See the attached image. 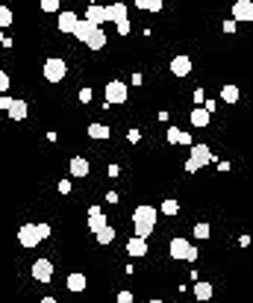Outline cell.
Returning a JSON list of instances; mask_svg holds the SVG:
<instances>
[{
    "mask_svg": "<svg viewBox=\"0 0 253 303\" xmlns=\"http://www.w3.org/2000/svg\"><path fill=\"white\" fill-rule=\"evenodd\" d=\"M132 227H135V236L138 238H147L153 233V227H156V209L153 206H135V212H132Z\"/></svg>",
    "mask_w": 253,
    "mask_h": 303,
    "instance_id": "obj_1",
    "label": "cell"
},
{
    "mask_svg": "<svg viewBox=\"0 0 253 303\" xmlns=\"http://www.w3.org/2000/svg\"><path fill=\"white\" fill-rule=\"evenodd\" d=\"M206 162H212V150L206 147V144H191V156L186 159V171L194 174V171H200Z\"/></svg>",
    "mask_w": 253,
    "mask_h": 303,
    "instance_id": "obj_2",
    "label": "cell"
},
{
    "mask_svg": "<svg viewBox=\"0 0 253 303\" xmlns=\"http://www.w3.org/2000/svg\"><path fill=\"white\" fill-rule=\"evenodd\" d=\"M41 74H44V80L47 83H62L65 74H68V65H65V59H47L44 62V68H41Z\"/></svg>",
    "mask_w": 253,
    "mask_h": 303,
    "instance_id": "obj_3",
    "label": "cell"
},
{
    "mask_svg": "<svg viewBox=\"0 0 253 303\" xmlns=\"http://www.w3.org/2000/svg\"><path fill=\"white\" fill-rule=\"evenodd\" d=\"M126 101V86L124 83H118V80H112V83H106V103L109 106H118V103Z\"/></svg>",
    "mask_w": 253,
    "mask_h": 303,
    "instance_id": "obj_4",
    "label": "cell"
},
{
    "mask_svg": "<svg viewBox=\"0 0 253 303\" xmlns=\"http://www.w3.org/2000/svg\"><path fill=\"white\" fill-rule=\"evenodd\" d=\"M32 277H35L38 283H50V280H53V262H50V259H35V262H32Z\"/></svg>",
    "mask_w": 253,
    "mask_h": 303,
    "instance_id": "obj_5",
    "label": "cell"
},
{
    "mask_svg": "<svg viewBox=\"0 0 253 303\" xmlns=\"http://www.w3.org/2000/svg\"><path fill=\"white\" fill-rule=\"evenodd\" d=\"M18 241H21V247H35L41 238H38V230H35V224H21V230H18Z\"/></svg>",
    "mask_w": 253,
    "mask_h": 303,
    "instance_id": "obj_6",
    "label": "cell"
},
{
    "mask_svg": "<svg viewBox=\"0 0 253 303\" xmlns=\"http://www.w3.org/2000/svg\"><path fill=\"white\" fill-rule=\"evenodd\" d=\"M233 21H253V0H236L233 3Z\"/></svg>",
    "mask_w": 253,
    "mask_h": 303,
    "instance_id": "obj_7",
    "label": "cell"
},
{
    "mask_svg": "<svg viewBox=\"0 0 253 303\" xmlns=\"http://www.w3.org/2000/svg\"><path fill=\"white\" fill-rule=\"evenodd\" d=\"M189 250H191V241H186V238H171V244H168L171 259H189Z\"/></svg>",
    "mask_w": 253,
    "mask_h": 303,
    "instance_id": "obj_8",
    "label": "cell"
},
{
    "mask_svg": "<svg viewBox=\"0 0 253 303\" xmlns=\"http://www.w3.org/2000/svg\"><path fill=\"white\" fill-rule=\"evenodd\" d=\"M171 74H174V77H189L191 74V59L189 56H174V59H171Z\"/></svg>",
    "mask_w": 253,
    "mask_h": 303,
    "instance_id": "obj_9",
    "label": "cell"
},
{
    "mask_svg": "<svg viewBox=\"0 0 253 303\" xmlns=\"http://www.w3.org/2000/svg\"><path fill=\"white\" fill-rule=\"evenodd\" d=\"M86 21H89V24H95V27H100V24L106 21V6H100V3H89Z\"/></svg>",
    "mask_w": 253,
    "mask_h": 303,
    "instance_id": "obj_10",
    "label": "cell"
},
{
    "mask_svg": "<svg viewBox=\"0 0 253 303\" xmlns=\"http://www.w3.org/2000/svg\"><path fill=\"white\" fill-rule=\"evenodd\" d=\"M77 21H80V18H77V12H59L56 27H59L65 35H71V33H74V27H77Z\"/></svg>",
    "mask_w": 253,
    "mask_h": 303,
    "instance_id": "obj_11",
    "label": "cell"
},
{
    "mask_svg": "<svg viewBox=\"0 0 253 303\" xmlns=\"http://www.w3.org/2000/svg\"><path fill=\"white\" fill-rule=\"evenodd\" d=\"M65 286H68V292H74V295H80V292H83V289H86L89 283H86V274H80V271H74V274H68V283H65Z\"/></svg>",
    "mask_w": 253,
    "mask_h": 303,
    "instance_id": "obj_12",
    "label": "cell"
},
{
    "mask_svg": "<svg viewBox=\"0 0 253 303\" xmlns=\"http://www.w3.org/2000/svg\"><path fill=\"white\" fill-rule=\"evenodd\" d=\"M189 121H191V127H206V124L212 121V115H209L203 106H194V109H191V115H189Z\"/></svg>",
    "mask_w": 253,
    "mask_h": 303,
    "instance_id": "obj_13",
    "label": "cell"
},
{
    "mask_svg": "<svg viewBox=\"0 0 253 303\" xmlns=\"http://www.w3.org/2000/svg\"><path fill=\"white\" fill-rule=\"evenodd\" d=\"M126 250H129V256H147V238L132 236L126 241Z\"/></svg>",
    "mask_w": 253,
    "mask_h": 303,
    "instance_id": "obj_14",
    "label": "cell"
},
{
    "mask_svg": "<svg viewBox=\"0 0 253 303\" xmlns=\"http://www.w3.org/2000/svg\"><path fill=\"white\" fill-rule=\"evenodd\" d=\"M106 21H126V3H112L106 6Z\"/></svg>",
    "mask_w": 253,
    "mask_h": 303,
    "instance_id": "obj_15",
    "label": "cell"
},
{
    "mask_svg": "<svg viewBox=\"0 0 253 303\" xmlns=\"http://www.w3.org/2000/svg\"><path fill=\"white\" fill-rule=\"evenodd\" d=\"M89 159L86 156H74L71 159V177H89Z\"/></svg>",
    "mask_w": 253,
    "mask_h": 303,
    "instance_id": "obj_16",
    "label": "cell"
},
{
    "mask_svg": "<svg viewBox=\"0 0 253 303\" xmlns=\"http://www.w3.org/2000/svg\"><path fill=\"white\" fill-rule=\"evenodd\" d=\"M6 112H9V118H12V121H24L30 109H27V103H24V101H12V106H9Z\"/></svg>",
    "mask_w": 253,
    "mask_h": 303,
    "instance_id": "obj_17",
    "label": "cell"
},
{
    "mask_svg": "<svg viewBox=\"0 0 253 303\" xmlns=\"http://www.w3.org/2000/svg\"><path fill=\"white\" fill-rule=\"evenodd\" d=\"M86 44H89L92 50H103V47H106V33H103L100 27H95V33L86 38Z\"/></svg>",
    "mask_w": 253,
    "mask_h": 303,
    "instance_id": "obj_18",
    "label": "cell"
},
{
    "mask_svg": "<svg viewBox=\"0 0 253 303\" xmlns=\"http://www.w3.org/2000/svg\"><path fill=\"white\" fill-rule=\"evenodd\" d=\"M92 33H95V24H89L86 18H80V21H77V27H74V33H71V35H77L80 41H86V38H89Z\"/></svg>",
    "mask_w": 253,
    "mask_h": 303,
    "instance_id": "obj_19",
    "label": "cell"
},
{
    "mask_svg": "<svg viewBox=\"0 0 253 303\" xmlns=\"http://www.w3.org/2000/svg\"><path fill=\"white\" fill-rule=\"evenodd\" d=\"M100 227H106V218L100 215V209H97V206H92V209H89V230L97 233Z\"/></svg>",
    "mask_w": 253,
    "mask_h": 303,
    "instance_id": "obj_20",
    "label": "cell"
},
{
    "mask_svg": "<svg viewBox=\"0 0 253 303\" xmlns=\"http://www.w3.org/2000/svg\"><path fill=\"white\" fill-rule=\"evenodd\" d=\"M194 298H197V301H212V283L197 280V283H194Z\"/></svg>",
    "mask_w": 253,
    "mask_h": 303,
    "instance_id": "obj_21",
    "label": "cell"
},
{
    "mask_svg": "<svg viewBox=\"0 0 253 303\" xmlns=\"http://www.w3.org/2000/svg\"><path fill=\"white\" fill-rule=\"evenodd\" d=\"M95 238H97V244H112V241H115V227H109V224L100 227L95 233Z\"/></svg>",
    "mask_w": 253,
    "mask_h": 303,
    "instance_id": "obj_22",
    "label": "cell"
},
{
    "mask_svg": "<svg viewBox=\"0 0 253 303\" xmlns=\"http://www.w3.org/2000/svg\"><path fill=\"white\" fill-rule=\"evenodd\" d=\"M221 101H224V103H230V106H233V103H239V86L227 83V86L221 89Z\"/></svg>",
    "mask_w": 253,
    "mask_h": 303,
    "instance_id": "obj_23",
    "label": "cell"
},
{
    "mask_svg": "<svg viewBox=\"0 0 253 303\" xmlns=\"http://www.w3.org/2000/svg\"><path fill=\"white\" fill-rule=\"evenodd\" d=\"M89 135H92V138H109L112 130H109L106 124H89Z\"/></svg>",
    "mask_w": 253,
    "mask_h": 303,
    "instance_id": "obj_24",
    "label": "cell"
},
{
    "mask_svg": "<svg viewBox=\"0 0 253 303\" xmlns=\"http://www.w3.org/2000/svg\"><path fill=\"white\" fill-rule=\"evenodd\" d=\"M141 12H162V0H135Z\"/></svg>",
    "mask_w": 253,
    "mask_h": 303,
    "instance_id": "obj_25",
    "label": "cell"
},
{
    "mask_svg": "<svg viewBox=\"0 0 253 303\" xmlns=\"http://www.w3.org/2000/svg\"><path fill=\"white\" fill-rule=\"evenodd\" d=\"M177 212H180V203L177 201H162V215L171 218V215H177Z\"/></svg>",
    "mask_w": 253,
    "mask_h": 303,
    "instance_id": "obj_26",
    "label": "cell"
},
{
    "mask_svg": "<svg viewBox=\"0 0 253 303\" xmlns=\"http://www.w3.org/2000/svg\"><path fill=\"white\" fill-rule=\"evenodd\" d=\"M212 227L209 224H194V238H209Z\"/></svg>",
    "mask_w": 253,
    "mask_h": 303,
    "instance_id": "obj_27",
    "label": "cell"
},
{
    "mask_svg": "<svg viewBox=\"0 0 253 303\" xmlns=\"http://www.w3.org/2000/svg\"><path fill=\"white\" fill-rule=\"evenodd\" d=\"M9 24H12V12H9V6L0 3V27H9Z\"/></svg>",
    "mask_w": 253,
    "mask_h": 303,
    "instance_id": "obj_28",
    "label": "cell"
},
{
    "mask_svg": "<svg viewBox=\"0 0 253 303\" xmlns=\"http://www.w3.org/2000/svg\"><path fill=\"white\" fill-rule=\"evenodd\" d=\"M41 12H59V0H41Z\"/></svg>",
    "mask_w": 253,
    "mask_h": 303,
    "instance_id": "obj_29",
    "label": "cell"
},
{
    "mask_svg": "<svg viewBox=\"0 0 253 303\" xmlns=\"http://www.w3.org/2000/svg\"><path fill=\"white\" fill-rule=\"evenodd\" d=\"M180 133H183V130H177V127H168V144H180Z\"/></svg>",
    "mask_w": 253,
    "mask_h": 303,
    "instance_id": "obj_30",
    "label": "cell"
},
{
    "mask_svg": "<svg viewBox=\"0 0 253 303\" xmlns=\"http://www.w3.org/2000/svg\"><path fill=\"white\" fill-rule=\"evenodd\" d=\"M35 230H38V238H41V241H44V238H50V233H53V230H50V224H35Z\"/></svg>",
    "mask_w": 253,
    "mask_h": 303,
    "instance_id": "obj_31",
    "label": "cell"
},
{
    "mask_svg": "<svg viewBox=\"0 0 253 303\" xmlns=\"http://www.w3.org/2000/svg\"><path fill=\"white\" fill-rule=\"evenodd\" d=\"M6 89H9V74L0 71V95H6Z\"/></svg>",
    "mask_w": 253,
    "mask_h": 303,
    "instance_id": "obj_32",
    "label": "cell"
},
{
    "mask_svg": "<svg viewBox=\"0 0 253 303\" xmlns=\"http://www.w3.org/2000/svg\"><path fill=\"white\" fill-rule=\"evenodd\" d=\"M118 303H132V292H118Z\"/></svg>",
    "mask_w": 253,
    "mask_h": 303,
    "instance_id": "obj_33",
    "label": "cell"
},
{
    "mask_svg": "<svg viewBox=\"0 0 253 303\" xmlns=\"http://www.w3.org/2000/svg\"><path fill=\"white\" fill-rule=\"evenodd\" d=\"M115 27H118V35H126V33H129V21H118Z\"/></svg>",
    "mask_w": 253,
    "mask_h": 303,
    "instance_id": "obj_34",
    "label": "cell"
},
{
    "mask_svg": "<svg viewBox=\"0 0 253 303\" xmlns=\"http://www.w3.org/2000/svg\"><path fill=\"white\" fill-rule=\"evenodd\" d=\"M224 33H236V21H233V18H230V21H224Z\"/></svg>",
    "mask_w": 253,
    "mask_h": 303,
    "instance_id": "obj_35",
    "label": "cell"
},
{
    "mask_svg": "<svg viewBox=\"0 0 253 303\" xmlns=\"http://www.w3.org/2000/svg\"><path fill=\"white\" fill-rule=\"evenodd\" d=\"M59 192H62V195H71V180H62V183H59Z\"/></svg>",
    "mask_w": 253,
    "mask_h": 303,
    "instance_id": "obj_36",
    "label": "cell"
},
{
    "mask_svg": "<svg viewBox=\"0 0 253 303\" xmlns=\"http://www.w3.org/2000/svg\"><path fill=\"white\" fill-rule=\"evenodd\" d=\"M80 101H83V103L92 101V89H83V92H80Z\"/></svg>",
    "mask_w": 253,
    "mask_h": 303,
    "instance_id": "obj_37",
    "label": "cell"
},
{
    "mask_svg": "<svg viewBox=\"0 0 253 303\" xmlns=\"http://www.w3.org/2000/svg\"><path fill=\"white\" fill-rule=\"evenodd\" d=\"M12 106V98H6V95H0V109H9Z\"/></svg>",
    "mask_w": 253,
    "mask_h": 303,
    "instance_id": "obj_38",
    "label": "cell"
},
{
    "mask_svg": "<svg viewBox=\"0 0 253 303\" xmlns=\"http://www.w3.org/2000/svg\"><path fill=\"white\" fill-rule=\"evenodd\" d=\"M180 144H186V147H191V135H189V133H180Z\"/></svg>",
    "mask_w": 253,
    "mask_h": 303,
    "instance_id": "obj_39",
    "label": "cell"
},
{
    "mask_svg": "<svg viewBox=\"0 0 253 303\" xmlns=\"http://www.w3.org/2000/svg\"><path fill=\"white\" fill-rule=\"evenodd\" d=\"M215 106H218V103H215V101H206V106H203V109H206V112L212 115V112H215Z\"/></svg>",
    "mask_w": 253,
    "mask_h": 303,
    "instance_id": "obj_40",
    "label": "cell"
},
{
    "mask_svg": "<svg viewBox=\"0 0 253 303\" xmlns=\"http://www.w3.org/2000/svg\"><path fill=\"white\" fill-rule=\"evenodd\" d=\"M126 138H129V141H138V138H141V133H138V130H129V135H126Z\"/></svg>",
    "mask_w": 253,
    "mask_h": 303,
    "instance_id": "obj_41",
    "label": "cell"
},
{
    "mask_svg": "<svg viewBox=\"0 0 253 303\" xmlns=\"http://www.w3.org/2000/svg\"><path fill=\"white\" fill-rule=\"evenodd\" d=\"M38 303H59V301H56V298H41Z\"/></svg>",
    "mask_w": 253,
    "mask_h": 303,
    "instance_id": "obj_42",
    "label": "cell"
},
{
    "mask_svg": "<svg viewBox=\"0 0 253 303\" xmlns=\"http://www.w3.org/2000/svg\"><path fill=\"white\" fill-rule=\"evenodd\" d=\"M89 3H100V0H89Z\"/></svg>",
    "mask_w": 253,
    "mask_h": 303,
    "instance_id": "obj_43",
    "label": "cell"
},
{
    "mask_svg": "<svg viewBox=\"0 0 253 303\" xmlns=\"http://www.w3.org/2000/svg\"><path fill=\"white\" fill-rule=\"evenodd\" d=\"M150 303H162V301H150Z\"/></svg>",
    "mask_w": 253,
    "mask_h": 303,
    "instance_id": "obj_44",
    "label": "cell"
}]
</instances>
